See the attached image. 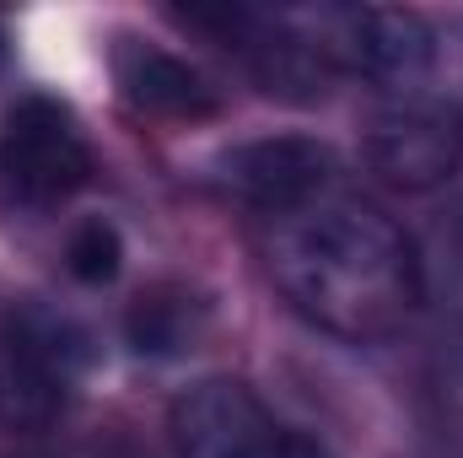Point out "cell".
<instances>
[{
    "instance_id": "8992f818",
    "label": "cell",
    "mask_w": 463,
    "mask_h": 458,
    "mask_svg": "<svg viewBox=\"0 0 463 458\" xmlns=\"http://www.w3.org/2000/svg\"><path fill=\"white\" fill-rule=\"evenodd\" d=\"M216 184L264 222L340 189V157L313 135H259L216 157Z\"/></svg>"
},
{
    "instance_id": "30bf717a",
    "label": "cell",
    "mask_w": 463,
    "mask_h": 458,
    "mask_svg": "<svg viewBox=\"0 0 463 458\" xmlns=\"http://www.w3.org/2000/svg\"><path fill=\"white\" fill-rule=\"evenodd\" d=\"M420 270H426V286H437V297H442V308L453 313L463 324V205L437 227V248H431V264L420 259Z\"/></svg>"
},
{
    "instance_id": "ba28073f",
    "label": "cell",
    "mask_w": 463,
    "mask_h": 458,
    "mask_svg": "<svg viewBox=\"0 0 463 458\" xmlns=\"http://www.w3.org/2000/svg\"><path fill=\"white\" fill-rule=\"evenodd\" d=\"M114 76L118 92L140 109V114H162V119H200L216 109L205 76L194 65H184L178 54L140 43V38H118L114 49Z\"/></svg>"
},
{
    "instance_id": "3957f363",
    "label": "cell",
    "mask_w": 463,
    "mask_h": 458,
    "mask_svg": "<svg viewBox=\"0 0 463 458\" xmlns=\"http://www.w3.org/2000/svg\"><path fill=\"white\" fill-rule=\"evenodd\" d=\"M87 335L49 313V308H16L0 324V426L5 432H49L81 383Z\"/></svg>"
},
{
    "instance_id": "7a4b0ae2",
    "label": "cell",
    "mask_w": 463,
    "mask_h": 458,
    "mask_svg": "<svg viewBox=\"0 0 463 458\" xmlns=\"http://www.w3.org/2000/svg\"><path fill=\"white\" fill-rule=\"evenodd\" d=\"M92 178V151L76 114L54 98H16L0 114V211L43 216L76 200Z\"/></svg>"
},
{
    "instance_id": "5b68a950",
    "label": "cell",
    "mask_w": 463,
    "mask_h": 458,
    "mask_svg": "<svg viewBox=\"0 0 463 458\" xmlns=\"http://www.w3.org/2000/svg\"><path fill=\"white\" fill-rule=\"evenodd\" d=\"M178 458H318L242 377H200L167 410Z\"/></svg>"
},
{
    "instance_id": "52a82bcc",
    "label": "cell",
    "mask_w": 463,
    "mask_h": 458,
    "mask_svg": "<svg viewBox=\"0 0 463 458\" xmlns=\"http://www.w3.org/2000/svg\"><path fill=\"white\" fill-rule=\"evenodd\" d=\"M463 157V109L458 103H377L366 129V162L388 189L426 195L453 178Z\"/></svg>"
},
{
    "instance_id": "6da1fadb",
    "label": "cell",
    "mask_w": 463,
    "mask_h": 458,
    "mask_svg": "<svg viewBox=\"0 0 463 458\" xmlns=\"http://www.w3.org/2000/svg\"><path fill=\"white\" fill-rule=\"evenodd\" d=\"M264 259L280 297L313 329L350 345L393 340L426 297V270L404 227L345 184L275 216Z\"/></svg>"
},
{
    "instance_id": "277c9868",
    "label": "cell",
    "mask_w": 463,
    "mask_h": 458,
    "mask_svg": "<svg viewBox=\"0 0 463 458\" xmlns=\"http://www.w3.org/2000/svg\"><path fill=\"white\" fill-rule=\"evenodd\" d=\"M345 71L372 81L377 103H458L453 49L420 11H350Z\"/></svg>"
},
{
    "instance_id": "9c48e42d",
    "label": "cell",
    "mask_w": 463,
    "mask_h": 458,
    "mask_svg": "<svg viewBox=\"0 0 463 458\" xmlns=\"http://www.w3.org/2000/svg\"><path fill=\"white\" fill-rule=\"evenodd\" d=\"M65 264H71L76 281H87V286H109V281L118 275V264H124L118 227L114 222H103V216L81 222V227L71 232V243H65Z\"/></svg>"
}]
</instances>
